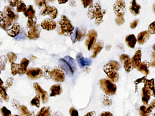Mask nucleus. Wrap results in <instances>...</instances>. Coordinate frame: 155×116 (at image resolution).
<instances>
[{
	"label": "nucleus",
	"mask_w": 155,
	"mask_h": 116,
	"mask_svg": "<svg viewBox=\"0 0 155 116\" xmlns=\"http://www.w3.org/2000/svg\"><path fill=\"white\" fill-rule=\"evenodd\" d=\"M121 68V65L119 62L111 61L103 66V70L110 80L112 82H117L119 80V70Z\"/></svg>",
	"instance_id": "1"
},
{
	"label": "nucleus",
	"mask_w": 155,
	"mask_h": 116,
	"mask_svg": "<svg viewBox=\"0 0 155 116\" xmlns=\"http://www.w3.org/2000/svg\"><path fill=\"white\" fill-rule=\"evenodd\" d=\"M106 13V11L103 10L99 3H93L89 7L87 16L90 19H94L95 24L99 26L103 22V17Z\"/></svg>",
	"instance_id": "2"
},
{
	"label": "nucleus",
	"mask_w": 155,
	"mask_h": 116,
	"mask_svg": "<svg viewBox=\"0 0 155 116\" xmlns=\"http://www.w3.org/2000/svg\"><path fill=\"white\" fill-rule=\"evenodd\" d=\"M45 77L47 79H51L55 82H63L65 79V72L60 67H55L52 70H48L47 66H44Z\"/></svg>",
	"instance_id": "3"
},
{
	"label": "nucleus",
	"mask_w": 155,
	"mask_h": 116,
	"mask_svg": "<svg viewBox=\"0 0 155 116\" xmlns=\"http://www.w3.org/2000/svg\"><path fill=\"white\" fill-rule=\"evenodd\" d=\"M40 10L42 16H49L50 18L54 20L58 16V11L54 6L47 5L46 1H36L35 2Z\"/></svg>",
	"instance_id": "4"
},
{
	"label": "nucleus",
	"mask_w": 155,
	"mask_h": 116,
	"mask_svg": "<svg viewBox=\"0 0 155 116\" xmlns=\"http://www.w3.org/2000/svg\"><path fill=\"white\" fill-rule=\"evenodd\" d=\"M58 64L59 67L65 72L69 76L73 75L76 71L77 68L74 59L67 56L63 59L59 60Z\"/></svg>",
	"instance_id": "5"
},
{
	"label": "nucleus",
	"mask_w": 155,
	"mask_h": 116,
	"mask_svg": "<svg viewBox=\"0 0 155 116\" xmlns=\"http://www.w3.org/2000/svg\"><path fill=\"white\" fill-rule=\"evenodd\" d=\"M59 24L60 27V30L59 31V34L64 35L65 36H69L73 34L74 30V27L71 23L69 19L65 16L62 15Z\"/></svg>",
	"instance_id": "6"
},
{
	"label": "nucleus",
	"mask_w": 155,
	"mask_h": 116,
	"mask_svg": "<svg viewBox=\"0 0 155 116\" xmlns=\"http://www.w3.org/2000/svg\"><path fill=\"white\" fill-rule=\"evenodd\" d=\"M99 83L100 89L107 95L112 96L116 93L117 86L110 80L106 79H101Z\"/></svg>",
	"instance_id": "7"
},
{
	"label": "nucleus",
	"mask_w": 155,
	"mask_h": 116,
	"mask_svg": "<svg viewBox=\"0 0 155 116\" xmlns=\"http://www.w3.org/2000/svg\"><path fill=\"white\" fill-rule=\"evenodd\" d=\"M98 38V33L94 29L89 30L87 35V38L85 40V45L88 50L90 51L96 45V40Z\"/></svg>",
	"instance_id": "8"
},
{
	"label": "nucleus",
	"mask_w": 155,
	"mask_h": 116,
	"mask_svg": "<svg viewBox=\"0 0 155 116\" xmlns=\"http://www.w3.org/2000/svg\"><path fill=\"white\" fill-rule=\"evenodd\" d=\"M87 30L84 27H77L71 35V39L73 43L83 40L86 35Z\"/></svg>",
	"instance_id": "9"
},
{
	"label": "nucleus",
	"mask_w": 155,
	"mask_h": 116,
	"mask_svg": "<svg viewBox=\"0 0 155 116\" xmlns=\"http://www.w3.org/2000/svg\"><path fill=\"white\" fill-rule=\"evenodd\" d=\"M113 10L117 18H124L126 11V4L123 1H117L113 6Z\"/></svg>",
	"instance_id": "10"
},
{
	"label": "nucleus",
	"mask_w": 155,
	"mask_h": 116,
	"mask_svg": "<svg viewBox=\"0 0 155 116\" xmlns=\"http://www.w3.org/2000/svg\"><path fill=\"white\" fill-rule=\"evenodd\" d=\"M33 87L35 89V91L37 93V95H39L41 99L42 102L44 104L48 102L49 99V94L46 91L42 89L38 83H35L33 84Z\"/></svg>",
	"instance_id": "11"
},
{
	"label": "nucleus",
	"mask_w": 155,
	"mask_h": 116,
	"mask_svg": "<svg viewBox=\"0 0 155 116\" xmlns=\"http://www.w3.org/2000/svg\"><path fill=\"white\" fill-rule=\"evenodd\" d=\"M27 75L30 80H35L40 79L43 76V72L39 68H31L27 71Z\"/></svg>",
	"instance_id": "12"
},
{
	"label": "nucleus",
	"mask_w": 155,
	"mask_h": 116,
	"mask_svg": "<svg viewBox=\"0 0 155 116\" xmlns=\"http://www.w3.org/2000/svg\"><path fill=\"white\" fill-rule=\"evenodd\" d=\"M40 27L43 29L47 31L54 30L56 28V22L52 19L47 18L42 21L40 24Z\"/></svg>",
	"instance_id": "13"
},
{
	"label": "nucleus",
	"mask_w": 155,
	"mask_h": 116,
	"mask_svg": "<svg viewBox=\"0 0 155 116\" xmlns=\"http://www.w3.org/2000/svg\"><path fill=\"white\" fill-rule=\"evenodd\" d=\"M41 29L40 25H36L30 29L28 32V37L30 39L36 40L40 36Z\"/></svg>",
	"instance_id": "14"
},
{
	"label": "nucleus",
	"mask_w": 155,
	"mask_h": 116,
	"mask_svg": "<svg viewBox=\"0 0 155 116\" xmlns=\"http://www.w3.org/2000/svg\"><path fill=\"white\" fill-rule=\"evenodd\" d=\"M120 61L122 63L125 71L129 73L131 70V64L130 58L128 55L122 54L119 58Z\"/></svg>",
	"instance_id": "15"
},
{
	"label": "nucleus",
	"mask_w": 155,
	"mask_h": 116,
	"mask_svg": "<svg viewBox=\"0 0 155 116\" xmlns=\"http://www.w3.org/2000/svg\"><path fill=\"white\" fill-rule=\"evenodd\" d=\"M4 14L5 15V17L12 21H15L18 18V15L15 12V10L11 7H5L4 10Z\"/></svg>",
	"instance_id": "16"
},
{
	"label": "nucleus",
	"mask_w": 155,
	"mask_h": 116,
	"mask_svg": "<svg viewBox=\"0 0 155 116\" xmlns=\"http://www.w3.org/2000/svg\"><path fill=\"white\" fill-rule=\"evenodd\" d=\"M76 58L78 64L81 67L90 66L93 63V61L91 59L84 57L81 53H79L77 54Z\"/></svg>",
	"instance_id": "17"
},
{
	"label": "nucleus",
	"mask_w": 155,
	"mask_h": 116,
	"mask_svg": "<svg viewBox=\"0 0 155 116\" xmlns=\"http://www.w3.org/2000/svg\"><path fill=\"white\" fill-rule=\"evenodd\" d=\"M141 51L138 50L131 59V67L133 68H138L141 64Z\"/></svg>",
	"instance_id": "18"
},
{
	"label": "nucleus",
	"mask_w": 155,
	"mask_h": 116,
	"mask_svg": "<svg viewBox=\"0 0 155 116\" xmlns=\"http://www.w3.org/2000/svg\"><path fill=\"white\" fill-rule=\"evenodd\" d=\"M62 91H63V89H62L61 84L59 83L54 84L50 87L49 96L51 97H55V96L60 95Z\"/></svg>",
	"instance_id": "19"
},
{
	"label": "nucleus",
	"mask_w": 155,
	"mask_h": 116,
	"mask_svg": "<svg viewBox=\"0 0 155 116\" xmlns=\"http://www.w3.org/2000/svg\"><path fill=\"white\" fill-rule=\"evenodd\" d=\"M150 33L148 31H144L140 32L137 38V41L140 45H143L149 39Z\"/></svg>",
	"instance_id": "20"
},
{
	"label": "nucleus",
	"mask_w": 155,
	"mask_h": 116,
	"mask_svg": "<svg viewBox=\"0 0 155 116\" xmlns=\"http://www.w3.org/2000/svg\"><path fill=\"white\" fill-rule=\"evenodd\" d=\"M20 31V25L19 23H16L13 25L11 28L7 30L8 35L12 37L16 36L18 35Z\"/></svg>",
	"instance_id": "21"
},
{
	"label": "nucleus",
	"mask_w": 155,
	"mask_h": 116,
	"mask_svg": "<svg viewBox=\"0 0 155 116\" xmlns=\"http://www.w3.org/2000/svg\"><path fill=\"white\" fill-rule=\"evenodd\" d=\"M104 46V43L102 40H99L97 44L95 45L93 49V54L90 57L91 58H95L100 54Z\"/></svg>",
	"instance_id": "22"
},
{
	"label": "nucleus",
	"mask_w": 155,
	"mask_h": 116,
	"mask_svg": "<svg viewBox=\"0 0 155 116\" xmlns=\"http://www.w3.org/2000/svg\"><path fill=\"white\" fill-rule=\"evenodd\" d=\"M137 41L135 35L133 34L128 35L125 39V42L127 45L130 48L134 49Z\"/></svg>",
	"instance_id": "23"
},
{
	"label": "nucleus",
	"mask_w": 155,
	"mask_h": 116,
	"mask_svg": "<svg viewBox=\"0 0 155 116\" xmlns=\"http://www.w3.org/2000/svg\"><path fill=\"white\" fill-rule=\"evenodd\" d=\"M29 64V61L27 58H25L21 60L20 64V71L19 73L20 75H23L27 72Z\"/></svg>",
	"instance_id": "24"
},
{
	"label": "nucleus",
	"mask_w": 155,
	"mask_h": 116,
	"mask_svg": "<svg viewBox=\"0 0 155 116\" xmlns=\"http://www.w3.org/2000/svg\"><path fill=\"white\" fill-rule=\"evenodd\" d=\"M141 8V6L137 3L136 1H132L131 2V6L130 7V11L132 15L137 16L139 15Z\"/></svg>",
	"instance_id": "25"
},
{
	"label": "nucleus",
	"mask_w": 155,
	"mask_h": 116,
	"mask_svg": "<svg viewBox=\"0 0 155 116\" xmlns=\"http://www.w3.org/2000/svg\"><path fill=\"white\" fill-rule=\"evenodd\" d=\"M149 64L147 62L145 61L141 63L140 65L138 67V70L145 75H147L149 74Z\"/></svg>",
	"instance_id": "26"
},
{
	"label": "nucleus",
	"mask_w": 155,
	"mask_h": 116,
	"mask_svg": "<svg viewBox=\"0 0 155 116\" xmlns=\"http://www.w3.org/2000/svg\"><path fill=\"white\" fill-rule=\"evenodd\" d=\"M24 15L29 18L36 17V11L32 5H29L27 8L26 11L24 12Z\"/></svg>",
	"instance_id": "27"
},
{
	"label": "nucleus",
	"mask_w": 155,
	"mask_h": 116,
	"mask_svg": "<svg viewBox=\"0 0 155 116\" xmlns=\"http://www.w3.org/2000/svg\"><path fill=\"white\" fill-rule=\"evenodd\" d=\"M36 116H51L50 107H44L38 112Z\"/></svg>",
	"instance_id": "28"
},
{
	"label": "nucleus",
	"mask_w": 155,
	"mask_h": 116,
	"mask_svg": "<svg viewBox=\"0 0 155 116\" xmlns=\"http://www.w3.org/2000/svg\"><path fill=\"white\" fill-rule=\"evenodd\" d=\"M12 22L13 21H11L10 20L8 19L6 17H4L1 20H0V27L6 30L11 26Z\"/></svg>",
	"instance_id": "29"
},
{
	"label": "nucleus",
	"mask_w": 155,
	"mask_h": 116,
	"mask_svg": "<svg viewBox=\"0 0 155 116\" xmlns=\"http://www.w3.org/2000/svg\"><path fill=\"white\" fill-rule=\"evenodd\" d=\"M17 12H25L27 9V6L22 1H18L17 4Z\"/></svg>",
	"instance_id": "30"
},
{
	"label": "nucleus",
	"mask_w": 155,
	"mask_h": 116,
	"mask_svg": "<svg viewBox=\"0 0 155 116\" xmlns=\"http://www.w3.org/2000/svg\"><path fill=\"white\" fill-rule=\"evenodd\" d=\"M7 89V87H4L0 89V95L4 101L8 102L9 100V97L6 91Z\"/></svg>",
	"instance_id": "31"
},
{
	"label": "nucleus",
	"mask_w": 155,
	"mask_h": 116,
	"mask_svg": "<svg viewBox=\"0 0 155 116\" xmlns=\"http://www.w3.org/2000/svg\"><path fill=\"white\" fill-rule=\"evenodd\" d=\"M40 96L39 95H36L30 102V105L39 108L40 107Z\"/></svg>",
	"instance_id": "32"
},
{
	"label": "nucleus",
	"mask_w": 155,
	"mask_h": 116,
	"mask_svg": "<svg viewBox=\"0 0 155 116\" xmlns=\"http://www.w3.org/2000/svg\"><path fill=\"white\" fill-rule=\"evenodd\" d=\"M11 74L15 76L19 73L20 64H15L14 63L11 64Z\"/></svg>",
	"instance_id": "33"
},
{
	"label": "nucleus",
	"mask_w": 155,
	"mask_h": 116,
	"mask_svg": "<svg viewBox=\"0 0 155 116\" xmlns=\"http://www.w3.org/2000/svg\"><path fill=\"white\" fill-rule=\"evenodd\" d=\"M7 61L8 60L6 56L3 55L0 56V69L2 71L5 70Z\"/></svg>",
	"instance_id": "34"
},
{
	"label": "nucleus",
	"mask_w": 155,
	"mask_h": 116,
	"mask_svg": "<svg viewBox=\"0 0 155 116\" xmlns=\"http://www.w3.org/2000/svg\"><path fill=\"white\" fill-rule=\"evenodd\" d=\"M36 17L32 18H29L28 19L27 26L29 28H32L33 27L36 26Z\"/></svg>",
	"instance_id": "35"
},
{
	"label": "nucleus",
	"mask_w": 155,
	"mask_h": 116,
	"mask_svg": "<svg viewBox=\"0 0 155 116\" xmlns=\"http://www.w3.org/2000/svg\"><path fill=\"white\" fill-rule=\"evenodd\" d=\"M0 112L2 116H12L11 111L8 109L6 107H2L0 109Z\"/></svg>",
	"instance_id": "36"
},
{
	"label": "nucleus",
	"mask_w": 155,
	"mask_h": 116,
	"mask_svg": "<svg viewBox=\"0 0 155 116\" xmlns=\"http://www.w3.org/2000/svg\"><path fill=\"white\" fill-rule=\"evenodd\" d=\"M7 56L10 62L11 63V64L15 62L17 59V55L13 52H9V53H8Z\"/></svg>",
	"instance_id": "37"
},
{
	"label": "nucleus",
	"mask_w": 155,
	"mask_h": 116,
	"mask_svg": "<svg viewBox=\"0 0 155 116\" xmlns=\"http://www.w3.org/2000/svg\"><path fill=\"white\" fill-rule=\"evenodd\" d=\"M19 109L21 113L23 115H25V116H27L28 114V113H29V111L27 108L26 106H24V105L20 106Z\"/></svg>",
	"instance_id": "38"
},
{
	"label": "nucleus",
	"mask_w": 155,
	"mask_h": 116,
	"mask_svg": "<svg viewBox=\"0 0 155 116\" xmlns=\"http://www.w3.org/2000/svg\"><path fill=\"white\" fill-rule=\"evenodd\" d=\"M70 116H79L78 111L74 107H71L69 111Z\"/></svg>",
	"instance_id": "39"
},
{
	"label": "nucleus",
	"mask_w": 155,
	"mask_h": 116,
	"mask_svg": "<svg viewBox=\"0 0 155 116\" xmlns=\"http://www.w3.org/2000/svg\"><path fill=\"white\" fill-rule=\"evenodd\" d=\"M148 32L151 34H155V21L150 25L148 27Z\"/></svg>",
	"instance_id": "40"
},
{
	"label": "nucleus",
	"mask_w": 155,
	"mask_h": 116,
	"mask_svg": "<svg viewBox=\"0 0 155 116\" xmlns=\"http://www.w3.org/2000/svg\"><path fill=\"white\" fill-rule=\"evenodd\" d=\"M13 81H14L13 78L11 77V78H8L6 82V87L10 88V87H11L13 84Z\"/></svg>",
	"instance_id": "41"
},
{
	"label": "nucleus",
	"mask_w": 155,
	"mask_h": 116,
	"mask_svg": "<svg viewBox=\"0 0 155 116\" xmlns=\"http://www.w3.org/2000/svg\"><path fill=\"white\" fill-rule=\"evenodd\" d=\"M81 2L83 5L84 7L85 8H87L88 6L90 7L93 3V1H81Z\"/></svg>",
	"instance_id": "42"
},
{
	"label": "nucleus",
	"mask_w": 155,
	"mask_h": 116,
	"mask_svg": "<svg viewBox=\"0 0 155 116\" xmlns=\"http://www.w3.org/2000/svg\"><path fill=\"white\" fill-rule=\"evenodd\" d=\"M115 21L117 25L121 26L125 22V19L124 18H116Z\"/></svg>",
	"instance_id": "43"
},
{
	"label": "nucleus",
	"mask_w": 155,
	"mask_h": 116,
	"mask_svg": "<svg viewBox=\"0 0 155 116\" xmlns=\"http://www.w3.org/2000/svg\"><path fill=\"white\" fill-rule=\"evenodd\" d=\"M106 101H107V102H108V104H109V106L111 105V100L110 99L109 97H107H107H106H106H105V96H104L103 97V100L102 101L103 103L104 104V105H106Z\"/></svg>",
	"instance_id": "44"
},
{
	"label": "nucleus",
	"mask_w": 155,
	"mask_h": 116,
	"mask_svg": "<svg viewBox=\"0 0 155 116\" xmlns=\"http://www.w3.org/2000/svg\"><path fill=\"white\" fill-rule=\"evenodd\" d=\"M138 20H134L131 23L130 27L131 29L135 28L137 27V26H138Z\"/></svg>",
	"instance_id": "45"
},
{
	"label": "nucleus",
	"mask_w": 155,
	"mask_h": 116,
	"mask_svg": "<svg viewBox=\"0 0 155 116\" xmlns=\"http://www.w3.org/2000/svg\"><path fill=\"white\" fill-rule=\"evenodd\" d=\"M99 116H113L111 112L109 111H105L101 112Z\"/></svg>",
	"instance_id": "46"
},
{
	"label": "nucleus",
	"mask_w": 155,
	"mask_h": 116,
	"mask_svg": "<svg viewBox=\"0 0 155 116\" xmlns=\"http://www.w3.org/2000/svg\"><path fill=\"white\" fill-rule=\"evenodd\" d=\"M26 38V35L24 33H22L20 34L16 38V39L20 40V39H24Z\"/></svg>",
	"instance_id": "47"
},
{
	"label": "nucleus",
	"mask_w": 155,
	"mask_h": 116,
	"mask_svg": "<svg viewBox=\"0 0 155 116\" xmlns=\"http://www.w3.org/2000/svg\"><path fill=\"white\" fill-rule=\"evenodd\" d=\"M18 1H9L10 6L11 7H15L17 4Z\"/></svg>",
	"instance_id": "48"
},
{
	"label": "nucleus",
	"mask_w": 155,
	"mask_h": 116,
	"mask_svg": "<svg viewBox=\"0 0 155 116\" xmlns=\"http://www.w3.org/2000/svg\"><path fill=\"white\" fill-rule=\"evenodd\" d=\"M12 105L15 107V108H18L19 106L20 105L19 102L17 101L16 100H13V101L12 102Z\"/></svg>",
	"instance_id": "49"
},
{
	"label": "nucleus",
	"mask_w": 155,
	"mask_h": 116,
	"mask_svg": "<svg viewBox=\"0 0 155 116\" xmlns=\"http://www.w3.org/2000/svg\"><path fill=\"white\" fill-rule=\"evenodd\" d=\"M152 59H153V61H152L151 63L150 64V65L152 67H155V53H153V55H152Z\"/></svg>",
	"instance_id": "50"
},
{
	"label": "nucleus",
	"mask_w": 155,
	"mask_h": 116,
	"mask_svg": "<svg viewBox=\"0 0 155 116\" xmlns=\"http://www.w3.org/2000/svg\"><path fill=\"white\" fill-rule=\"evenodd\" d=\"M96 116V112L94 111H90L88 112L86 115L84 116Z\"/></svg>",
	"instance_id": "51"
},
{
	"label": "nucleus",
	"mask_w": 155,
	"mask_h": 116,
	"mask_svg": "<svg viewBox=\"0 0 155 116\" xmlns=\"http://www.w3.org/2000/svg\"><path fill=\"white\" fill-rule=\"evenodd\" d=\"M52 116H64V115L59 111H56V112H54L52 114Z\"/></svg>",
	"instance_id": "52"
},
{
	"label": "nucleus",
	"mask_w": 155,
	"mask_h": 116,
	"mask_svg": "<svg viewBox=\"0 0 155 116\" xmlns=\"http://www.w3.org/2000/svg\"><path fill=\"white\" fill-rule=\"evenodd\" d=\"M35 113L34 111H31V112H29L27 115V116H35Z\"/></svg>",
	"instance_id": "53"
},
{
	"label": "nucleus",
	"mask_w": 155,
	"mask_h": 116,
	"mask_svg": "<svg viewBox=\"0 0 155 116\" xmlns=\"http://www.w3.org/2000/svg\"><path fill=\"white\" fill-rule=\"evenodd\" d=\"M68 1H58V2L59 4H65L68 2Z\"/></svg>",
	"instance_id": "54"
},
{
	"label": "nucleus",
	"mask_w": 155,
	"mask_h": 116,
	"mask_svg": "<svg viewBox=\"0 0 155 116\" xmlns=\"http://www.w3.org/2000/svg\"><path fill=\"white\" fill-rule=\"evenodd\" d=\"M3 82L2 81V79L0 78V89H1L3 87Z\"/></svg>",
	"instance_id": "55"
},
{
	"label": "nucleus",
	"mask_w": 155,
	"mask_h": 116,
	"mask_svg": "<svg viewBox=\"0 0 155 116\" xmlns=\"http://www.w3.org/2000/svg\"><path fill=\"white\" fill-rule=\"evenodd\" d=\"M3 18V12L0 11V20H1Z\"/></svg>",
	"instance_id": "56"
},
{
	"label": "nucleus",
	"mask_w": 155,
	"mask_h": 116,
	"mask_svg": "<svg viewBox=\"0 0 155 116\" xmlns=\"http://www.w3.org/2000/svg\"><path fill=\"white\" fill-rule=\"evenodd\" d=\"M153 11H154V13H155V2L154 3V5H153Z\"/></svg>",
	"instance_id": "57"
},
{
	"label": "nucleus",
	"mask_w": 155,
	"mask_h": 116,
	"mask_svg": "<svg viewBox=\"0 0 155 116\" xmlns=\"http://www.w3.org/2000/svg\"><path fill=\"white\" fill-rule=\"evenodd\" d=\"M153 49H154V50L155 51V44L154 45H153Z\"/></svg>",
	"instance_id": "58"
},
{
	"label": "nucleus",
	"mask_w": 155,
	"mask_h": 116,
	"mask_svg": "<svg viewBox=\"0 0 155 116\" xmlns=\"http://www.w3.org/2000/svg\"><path fill=\"white\" fill-rule=\"evenodd\" d=\"M13 116H19V115H13Z\"/></svg>",
	"instance_id": "59"
},
{
	"label": "nucleus",
	"mask_w": 155,
	"mask_h": 116,
	"mask_svg": "<svg viewBox=\"0 0 155 116\" xmlns=\"http://www.w3.org/2000/svg\"><path fill=\"white\" fill-rule=\"evenodd\" d=\"M0 74H1V69H0Z\"/></svg>",
	"instance_id": "60"
}]
</instances>
